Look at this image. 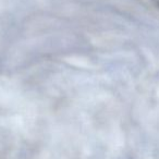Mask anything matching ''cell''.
<instances>
[{"instance_id": "1", "label": "cell", "mask_w": 159, "mask_h": 159, "mask_svg": "<svg viewBox=\"0 0 159 159\" xmlns=\"http://www.w3.org/2000/svg\"><path fill=\"white\" fill-rule=\"evenodd\" d=\"M152 2L155 3V5L157 6V7L159 8V0H152Z\"/></svg>"}]
</instances>
